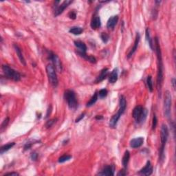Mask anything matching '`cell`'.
I'll use <instances>...</instances> for the list:
<instances>
[{
    "instance_id": "6da1fadb",
    "label": "cell",
    "mask_w": 176,
    "mask_h": 176,
    "mask_svg": "<svg viewBox=\"0 0 176 176\" xmlns=\"http://www.w3.org/2000/svg\"><path fill=\"white\" fill-rule=\"evenodd\" d=\"M155 45H156V53L157 55L158 58V77H157V86L158 90L160 93L161 92L162 89L163 79H164V75H163V63L162 58V53H161L160 46L159 40L158 37L155 39Z\"/></svg>"
},
{
    "instance_id": "7a4b0ae2",
    "label": "cell",
    "mask_w": 176,
    "mask_h": 176,
    "mask_svg": "<svg viewBox=\"0 0 176 176\" xmlns=\"http://www.w3.org/2000/svg\"><path fill=\"white\" fill-rule=\"evenodd\" d=\"M168 138H169V129H168L167 125L162 124L160 129L161 145L159 152V158L161 162H162L164 159V149H165Z\"/></svg>"
},
{
    "instance_id": "3957f363",
    "label": "cell",
    "mask_w": 176,
    "mask_h": 176,
    "mask_svg": "<svg viewBox=\"0 0 176 176\" xmlns=\"http://www.w3.org/2000/svg\"><path fill=\"white\" fill-rule=\"evenodd\" d=\"M148 114V110L146 109L143 108L141 105H138L133 109L132 116L133 118L136 120V123L141 124L144 123L146 120Z\"/></svg>"
},
{
    "instance_id": "277c9868",
    "label": "cell",
    "mask_w": 176,
    "mask_h": 176,
    "mask_svg": "<svg viewBox=\"0 0 176 176\" xmlns=\"http://www.w3.org/2000/svg\"><path fill=\"white\" fill-rule=\"evenodd\" d=\"M64 98L68 102V107L71 110H76L78 107V100L76 94L72 90H66L64 93Z\"/></svg>"
},
{
    "instance_id": "5b68a950",
    "label": "cell",
    "mask_w": 176,
    "mask_h": 176,
    "mask_svg": "<svg viewBox=\"0 0 176 176\" xmlns=\"http://www.w3.org/2000/svg\"><path fill=\"white\" fill-rule=\"evenodd\" d=\"M2 70L4 72V74L7 79H11L12 81H19L21 80V74L18 72L17 71L14 70L12 68H11L8 65H3L2 66Z\"/></svg>"
},
{
    "instance_id": "8992f818",
    "label": "cell",
    "mask_w": 176,
    "mask_h": 176,
    "mask_svg": "<svg viewBox=\"0 0 176 176\" xmlns=\"http://www.w3.org/2000/svg\"><path fill=\"white\" fill-rule=\"evenodd\" d=\"M46 72L48 74V77L50 83L53 86V87H56L58 84V81L57 78V75H56V69L53 64H48L46 66Z\"/></svg>"
},
{
    "instance_id": "52a82bcc",
    "label": "cell",
    "mask_w": 176,
    "mask_h": 176,
    "mask_svg": "<svg viewBox=\"0 0 176 176\" xmlns=\"http://www.w3.org/2000/svg\"><path fill=\"white\" fill-rule=\"evenodd\" d=\"M171 104H172V98L171 93L169 91H166L165 95H164V116L167 118H169L171 116Z\"/></svg>"
},
{
    "instance_id": "ba28073f",
    "label": "cell",
    "mask_w": 176,
    "mask_h": 176,
    "mask_svg": "<svg viewBox=\"0 0 176 176\" xmlns=\"http://www.w3.org/2000/svg\"><path fill=\"white\" fill-rule=\"evenodd\" d=\"M48 56L50 59L53 62V65L56 69V70H57L58 72H61L62 70H63V66H62L61 61L59 57L56 54L53 53V52H49Z\"/></svg>"
},
{
    "instance_id": "9c48e42d",
    "label": "cell",
    "mask_w": 176,
    "mask_h": 176,
    "mask_svg": "<svg viewBox=\"0 0 176 176\" xmlns=\"http://www.w3.org/2000/svg\"><path fill=\"white\" fill-rule=\"evenodd\" d=\"M73 1L71 0H66L64 1L61 4H60L59 6H56V9L55 10V17H57V16L63 13V12L64 11V10L68 8L70 6V4H71Z\"/></svg>"
},
{
    "instance_id": "30bf717a",
    "label": "cell",
    "mask_w": 176,
    "mask_h": 176,
    "mask_svg": "<svg viewBox=\"0 0 176 176\" xmlns=\"http://www.w3.org/2000/svg\"><path fill=\"white\" fill-rule=\"evenodd\" d=\"M115 167L114 165H107L102 169L101 172L99 173L100 175H114Z\"/></svg>"
},
{
    "instance_id": "8fae6325",
    "label": "cell",
    "mask_w": 176,
    "mask_h": 176,
    "mask_svg": "<svg viewBox=\"0 0 176 176\" xmlns=\"http://www.w3.org/2000/svg\"><path fill=\"white\" fill-rule=\"evenodd\" d=\"M144 138L143 137H138V138H133L130 141V146L133 149H136V148H139L143 145L144 143Z\"/></svg>"
},
{
    "instance_id": "7c38bea8",
    "label": "cell",
    "mask_w": 176,
    "mask_h": 176,
    "mask_svg": "<svg viewBox=\"0 0 176 176\" xmlns=\"http://www.w3.org/2000/svg\"><path fill=\"white\" fill-rule=\"evenodd\" d=\"M139 173L142 175H150L151 173H153V167L151 165V162L149 161H148L146 162V164L145 165V167H143V169L140 171Z\"/></svg>"
},
{
    "instance_id": "4fadbf2b",
    "label": "cell",
    "mask_w": 176,
    "mask_h": 176,
    "mask_svg": "<svg viewBox=\"0 0 176 176\" xmlns=\"http://www.w3.org/2000/svg\"><path fill=\"white\" fill-rule=\"evenodd\" d=\"M123 115V114L121 113V112H120V111H118V112H117L116 114H114L113 116L112 117V118H111L110 121V127L112 128H115L116 126L117 123H118L119 119H120V117H121V116Z\"/></svg>"
},
{
    "instance_id": "5bb4252c",
    "label": "cell",
    "mask_w": 176,
    "mask_h": 176,
    "mask_svg": "<svg viewBox=\"0 0 176 176\" xmlns=\"http://www.w3.org/2000/svg\"><path fill=\"white\" fill-rule=\"evenodd\" d=\"M13 46H14V50H15L16 53H17V55L18 58H19V61H20L21 63H22V64L24 65V66H26V62L25 58H24V55H23V54H22V49L19 48V47L18 46V45H17V44H14Z\"/></svg>"
},
{
    "instance_id": "9a60e30c",
    "label": "cell",
    "mask_w": 176,
    "mask_h": 176,
    "mask_svg": "<svg viewBox=\"0 0 176 176\" xmlns=\"http://www.w3.org/2000/svg\"><path fill=\"white\" fill-rule=\"evenodd\" d=\"M118 21V16L115 15L111 17L110 19H108L107 23V28L109 29H114L116 25L117 24V22Z\"/></svg>"
},
{
    "instance_id": "2e32d148",
    "label": "cell",
    "mask_w": 176,
    "mask_h": 176,
    "mask_svg": "<svg viewBox=\"0 0 176 176\" xmlns=\"http://www.w3.org/2000/svg\"><path fill=\"white\" fill-rule=\"evenodd\" d=\"M91 28L94 30H97V29L99 28L101 26V21H100V18L99 16H95L93 17L92 19V22L90 24Z\"/></svg>"
},
{
    "instance_id": "e0dca14e",
    "label": "cell",
    "mask_w": 176,
    "mask_h": 176,
    "mask_svg": "<svg viewBox=\"0 0 176 176\" xmlns=\"http://www.w3.org/2000/svg\"><path fill=\"white\" fill-rule=\"evenodd\" d=\"M140 38H141V37H140V35L138 32H137L136 34V39H135V41H134V45H133V48H131V50H130V52L129 53L128 55H127V58H129L131 56H132V55H133V54L135 53V52L136 51L137 48H138V43H139V41H140Z\"/></svg>"
},
{
    "instance_id": "ac0fdd59",
    "label": "cell",
    "mask_w": 176,
    "mask_h": 176,
    "mask_svg": "<svg viewBox=\"0 0 176 176\" xmlns=\"http://www.w3.org/2000/svg\"><path fill=\"white\" fill-rule=\"evenodd\" d=\"M118 68H114V69L112 70L111 74L109 76V82L110 83L114 84L118 80Z\"/></svg>"
},
{
    "instance_id": "d6986e66",
    "label": "cell",
    "mask_w": 176,
    "mask_h": 176,
    "mask_svg": "<svg viewBox=\"0 0 176 176\" xmlns=\"http://www.w3.org/2000/svg\"><path fill=\"white\" fill-rule=\"evenodd\" d=\"M127 107V101L126 99L124 96H121L120 98V102H119V110L122 114H124V112H125Z\"/></svg>"
},
{
    "instance_id": "ffe728a7",
    "label": "cell",
    "mask_w": 176,
    "mask_h": 176,
    "mask_svg": "<svg viewBox=\"0 0 176 176\" xmlns=\"http://www.w3.org/2000/svg\"><path fill=\"white\" fill-rule=\"evenodd\" d=\"M74 45L79 49V52H81V53H86V51H87V46H86L85 44V43H83V41H75Z\"/></svg>"
},
{
    "instance_id": "44dd1931",
    "label": "cell",
    "mask_w": 176,
    "mask_h": 176,
    "mask_svg": "<svg viewBox=\"0 0 176 176\" xmlns=\"http://www.w3.org/2000/svg\"><path fill=\"white\" fill-rule=\"evenodd\" d=\"M108 71H109L108 68H104V69L100 72V75L98 76L97 80L95 81V82L97 83H100L103 81V80H105L106 78H107V74H108Z\"/></svg>"
},
{
    "instance_id": "7402d4cb",
    "label": "cell",
    "mask_w": 176,
    "mask_h": 176,
    "mask_svg": "<svg viewBox=\"0 0 176 176\" xmlns=\"http://www.w3.org/2000/svg\"><path fill=\"white\" fill-rule=\"evenodd\" d=\"M130 159V153L129 151H126L125 152V154H124L123 160H122V164H123V167L125 169H126L127 167V164L129 163V161Z\"/></svg>"
},
{
    "instance_id": "603a6c76",
    "label": "cell",
    "mask_w": 176,
    "mask_h": 176,
    "mask_svg": "<svg viewBox=\"0 0 176 176\" xmlns=\"http://www.w3.org/2000/svg\"><path fill=\"white\" fill-rule=\"evenodd\" d=\"M77 53L79 54V56H81V57H83V58H85V60L87 61L91 62L92 63H95L97 62V59H96L95 57L92 56H88V55H86V53H81V52H77Z\"/></svg>"
},
{
    "instance_id": "cb8c5ba5",
    "label": "cell",
    "mask_w": 176,
    "mask_h": 176,
    "mask_svg": "<svg viewBox=\"0 0 176 176\" xmlns=\"http://www.w3.org/2000/svg\"><path fill=\"white\" fill-rule=\"evenodd\" d=\"M14 144H15V143H8V144L3 145L1 147V149H0V153H1V154H3L4 153L6 152V151H9V150L11 149V148L13 147Z\"/></svg>"
},
{
    "instance_id": "d4e9b609",
    "label": "cell",
    "mask_w": 176,
    "mask_h": 176,
    "mask_svg": "<svg viewBox=\"0 0 176 176\" xmlns=\"http://www.w3.org/2000/svg\"><path fill=\"white\" fill-rule=\"evenodd\" d=\"M69 32L74 35H81L83 32V29L81 27L74 26V27L71 28L70 29Z\"/></svg>"
},
{
    "instance_id": "484cf974",
    "label": "cell",
    "mask_w": 176,
    "mask_h": 176,
    "mask_svg": "<svg viewBox=\"0 0 176 176\" xmlns=\"http://www.w3.org/2000/svg\"><path fill=\"white\" fill-rule=\"evenodd\" d=\"M146 39L147 40L148 43H149L150 48L152 50H154V43H153V39H151V35H150V32H149V29L146 28Z\"/></svg>"
},
{
    "instance_id": "4316f807",
    "label": "cell",
    "mask_w": 176,
    "mask_h": 176,
    "mask_svg": "<svg viewBox=\"0 0 176 176\" xmlns=\"http://www.w3.org/2000/svg\"><path fill=\"white\" fill-rule=\"evenodd\" d=\"M98 100V94L97 92H96L94 95L92 96V98L90 99V100H89V102L87 103V107H91L93 105L96 103V102Z\"/></svg>"
},
{
    "instance_id": "83f0119b",
    "label": "cell",
    "mask_w": 176,
    "mask_h": 176,
    "mask_svg": "<svg viewBox=\"0 0 176 176\" xmlns=\"http://www.w3.org/2000/svg\"><path fill=\"white\" fill-rule=\"evenodd\" d=\"M146 84H147L148 89H149V92H152L154 90V83H153L152 77L151 76H149L146 79Z\"/></svg>"
},
{
    "instance_id": "f1b7e54d",
    "label": "cell",
    "mask_w": 176,
    "mask_h": 176,
    "mask_svg": "<svg viewBox=\"0 0 176 176\" xmlns=\"http://www.w3.org/2000/svg\"><path fill=\"white\" fill-rule=\"evenodd\" d=\"M71 158H72L71 156H69V155H63V156H61V157L58 158V162L63 163V162H66V161H68Z\"/></svg>"
},
{
    "instance_id": "f546056e",
    "label": "cell",
    "mask_w": 176,
    "mask_h": 176,
    "mask_svg": "<svg viewBox=\"0 0 176 176\" xmlns=\"http://www.w3.org/2000/svg\"><path fill=\"white\" fill-rule=\"evenodd\" d=\"M107 93H108V92H107V89H100V91H99V94H98V96H99V97H100V99H103V98L107 97Z\"/></svg>"
},
{
    "instance_id": "4dcf8cb0",
    "label": "cell",
    "mask_w": 176,
    "mask_h": 176,
    "mask_svg": "<svg viewBox=\"0 0 176 176\" xmlns=\"http://www.w3.org/2000/svg\"><path fill=\"white\" fill-rule=\"evenodd\" d=\"M100 38H101L102 41L105 43H107L109 39H110V37H109V35H107V33H105V32H102V33L100 34Z\"/></svg>"
},
{
    "instance_id": "1f68e13d",
    "label": "cell",
    "mask_w": 176,
    "mask_h": 176,
    "mask_svg": "<svg viewBox=\"0 0 176 176\" xmlns=\"http://www.w3.org/2000/svg\"><path fill=\"white\" fill-rule=\"evenodd\" d=\"M56 120H57V119L56 118H53V119H51V120H48V121H47V123H45V127L46 128L51 127L54 124L56 123Z\"/></svg>"
},
{
    "instance_id": "d6a6232c",
    "label": "cell",
    "mask_w": 176,
    "mask_h": 176,
    "mask_svg": "<svg viewBox=\"0 0 176 176\" xmlns=\"http://www.w3.org/2000/svg\"><path fill=\"white\" fill-rule=\"evenodd\" d=\"M9 120H10V118H9V117H7V118H6L4 120V121H3V123H1V129H4V127H6V126L8 125V124H9Z\"/></svg>"
},
{
    "instance_id": "836d02e7",
    "label": "cell",
    "mask_w": 176,
    "mask_h": 176,
    "mask_svg": "<svg viewBox=\"0 0 176 176\" xmlns=\"http://www.w3.org/2000/svg\"><path fill=\"white\" fill-rule=\"evenodd\" d=\"M157 123H158V119L157 117H156V115H154V118H153V122H152V129H155L157 126Z\"/></svg>"
},
{
    "instance_id": "e575fe53",
    "label": "cell",
    "mask_w": 176,
    "mask_h": 176,
    "mask_svg": "<svg viewBox=\"0 0 176 176\" xmlns=\"http://www.w3.org/2000/svg\"><path fill=\"white\" fill-rule=\"evenodd\" d=\"M68 16L69 17L72 19H75L76 17V13L74 12V11H71L69 14H68Z\"/></svg>"
},
{
    "instance_id": "d590c367",
    "label": "cell",
    "mask_w": 176,
    "mask_h": 176,
    "mask_svg": "<svg viewBox=\"0 0 176 176\" xmlns=\"http://www.w3.org/2000/svg\"><path fill=\"white\" fill-rule=\"evenodd\" d=\"M37 158H38V154H37V153L36 152L32 153V154H31V159H32V160L34 161L37 160Z\"/></svg>"
},
{
    "instance_id": "8d00e7d4",
    "label": "cell",
    "mask_w": 176,
    "mask_h": 176,
    "mask_svg": "<svg viewBox=\"0 0 176 176\" xmlns=\"http://www.w3.org/2000/svg\"><path fill=\"white\" fill-rule=\"evenodd\" d=\"M85 113L81 114V115H79V116L78 117V118H76V120H75V122H76V123H79V121H81V120H82V119L84 118V117H85Z\"/></svg>"
},
{
    "instance_id": "74e56055",
    "label": "cell",
    "mask_w": 176,
    "mask_h": 176,
    "mask_svg": "<svg viewBox=\"0 0 176 176\" xmlns=\"http://www.w3.org/2000/svg\"><path fill=\"white\" fill-rule=\"evenodd\" d=\"M32 143H26V144L24 145V150H28L30 149V147L32 146Z\"/></svg>"
},
{
    "instance_id": "f35d334b",
    "label": "cell",
    "mask_w": 176,
    "mask_h": 176,
    "mask_svg": "<svg viewBox=\"0 0 176 176\" xmlns=\"http://www.w3.org/2000/svg\"><path fill=\"white\" fill-rule=\"evenodd\" d=\"M19 174L17 172H11V173H6L4 174V176H7V175H14V176H17V175H19Z\"/></svg>"
},
{
    "instance_id": "ab89813d",
    "label": "cell",
    "mask_w": 176,
    "mask_h": 176,
    "mask_svg": "<svg viewBox=\"0 0 176 176\" xmlns=\"http://www.w3.org/2000/svg\"><path fill=\"white\" fill-rule=\"evenodd\" d=\"M127 175V172L125 171V168H124V169H123V170H122V171H120L118 173V175L123 176V175Z\"/></svg>"
},
{
    "instance_id": "60d3db41",
    "label": "cell",
    "mask_w": 176,
    "mask_h": 176,
    "mask_svg": "<svg viewBox=\"0 0 176 176\" xmlns=\"http://www.w3.org/2000/svg\"><path fill=\"white\" fill-rule=\"evenodd\" d=\"M171 83H172V85H173V89H175V79H172Z\"/></svg>"
},
{
    "instance_id": "b9f144b4",
    "label": "cell",
    "mask_w": 176,
    "mask_h": 176,
    "mask_svg": "<svg viewBox=\"0 0 176 176\" xmlns=\"http://www.w3.org/2000/svg\"><path fill=\"white\" fill-rule=\"evenodd\" d=\"M50 112H51V107H50V109H48V113H47L46 116H45V118H47L49 116V114H50Z\"/></svg>"
},
{
    "instance_id": "7bdbcfd3",
    "label": "cell",
    "mask_w": 176,
    "mask_h": 176,
    "mask_svg": "<svg viewBox=\"0 0 176 176\" xmlns=\"http://www.w3.org/2000/svg\"><path fill=\"white\" fill-rule=\"evenodd\" d=\"M103 118V117L102 116H96V119H97V120H102V119Z\"/></svg>"
}]
</instances>
